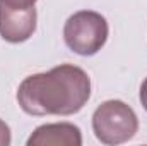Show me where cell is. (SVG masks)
Here are the masks:
<instances>
[{"label":"cell","mask_w":147,"mask_h":146,"mask_svg":"<svg viewBox=\"0 0 147 146\" xmlns=\"http://www.w3.org/2000/svg\"><path fill=\"white\" fill-rule=\"evenodd\" d=\"M139 98H140V103H142V107H144V110L147 112V77L144 79V81H142V84H140Z\"/></svg>","instance_id":"ba28073f"},{"label":"cell","mask_w":147,"mask_h":146,"mask_svg":"<svg viewBox=\"0 0 147 146\" xmlns=\"http://www.w3.org/2000/svg\"><path fill=\"white\" fill-rule=\"evenodd\" d=\"M28 146H80L82 132L70 122L43 124L28 138Z\"/></svg>","instance_id":"5b68a950"},{"label":"cell","mask_w":147,"mask_h":146,"mask_svg":"<svg viewBox=\"0 0 147 146\" xmlns=\"http://www.w3.org/2000/svg\"><path fill=\"white\" fill-rule=\"evenodd\" d=\"M36 9H10L0 3V36L9 43H22L34 35Z\"/></svg>","instance_id":"277c9868"},{"label":"cell","mask_w":147,"mask_h":146,"mask_svg":"<svg viewBox=\"0 0 147 146\" xmlns=\"http://www.w3.org/2000/svg\"><path fill=\"white\" fill-rule=\"evenodd\" d=\"M12 143V134H10V127L0 119V146H9Z\"/></svg>","instance_id":"52a82bcc"},{"label":"cell","mask_w":147,"mask_h":146,"mask_svg":"<svg viewBox=\"0 0 147 146\" xmlns=\"http://www.w3.org/2000/svg\"><path fill=\"white\" fill-rule=\"evenodd\" d=\"M91 98V77L72 64L28 76L17 88V103L28 115H74Z\"/></svg>","instance_id":"6da1fadb"},{"label":"cell","mask_w":147,"mask_h":146,"mask_svg":"<svg viewBox=\"0 0 147 146\" xmlns=\"http://www.w3.org/2000/svg\"><path fill=\"white\" fill-rule=\"evenodd\" d=\"M92 131L103 145L115 146L130 141L139 131V119L121 100L103 102L92 113Z\"/></svg>","instance_id":"7a4b0ae2"},{"label":"cell","mask_w":147,"mask_h":146,"mask_svg":"<svg viewBox=\"0 0 147 146\" xmlns=\"http://www.w3.org/2000/svg\"><path fill=\"white\" fill-rule=\"evenodd\" d=\"M108 21L94 10H79L72 14L63 26L65 45L82 57L96 55L108 40Z\"/></svg>","instance_id":"3957f363"},{"label":"cell","mask_w":147,"mask_h":146,"mask_svg":"<svg viewBox=\"0 0 147 146\" xmlns=\"http://www.w3.org/2000/svg\"><path fill=\"white\" fill-rule=\"evenodd\" d=\"M38 0H0L2 5L10 7V9H31L34 7Z\"/></svg>","instance_id":"8992f818"}]
</instances>
